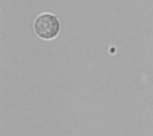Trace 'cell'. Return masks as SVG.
<instances>
[{"label":"cell","mask_w":153,"mask_h":136,"mask_svg":"<svg viewBox=\"0 0 153 136\" xmlns=\"http://www.w3.org/2000/svg\"><path fill=\"white\" fill-rule=\"evenodd\" d=\"M34 31L40 38L50 40L56 37L60 31L59 20L49 13L41 14L34 21Z\"/></svg>","instance_id":"cell-1"}]
</instances>
